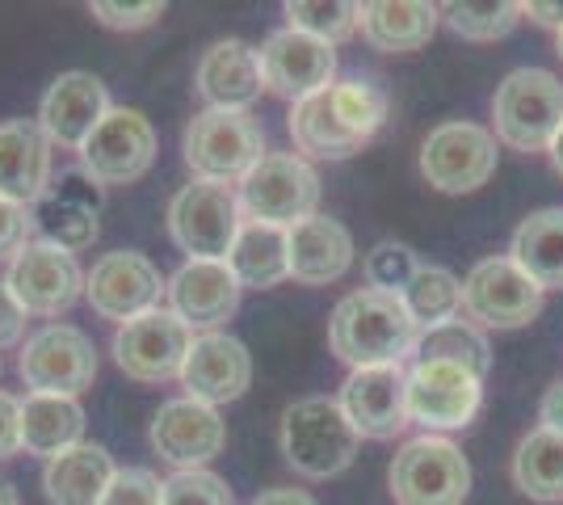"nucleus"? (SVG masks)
Instances as JSON below:
<instances>
[{"label":"nucleus","mask_w":563,"mask_h":505,"mask_svg":"<svg viewBox=\"0 0 563 505\" xmlns=\"http://www.w3.org/2000/svg\"><path fill=\"white\" fill-rule=\"evenodd\" d=\"M0 505H22V497H18L13 481H4V476H0Z\"/></svg>","instance_id":"nucleus-47"},{"label":"nucleus","mask_w":563,"mask_h":505,"mask_svg":"<svg viewBox=\"0 0 563 505\" xmlns=\"http://www.w3.org/2000/svg\"><path fill=\"white\" fill-rule=\"evenodd\" d=\"M421 257L408 249V244L399 241H378L371 253H366V287L371 290H383V295H404V287L412 283V274L421 270Z\"/></svg>","instance_id":"nucleus-37"},{"label":"nucleus","mask_w":563,"mask_h":505,"mask_svg":"<svg viewBox=\"0 0 563 505\" xmlns=\"http://www.w3.org/2000/svg\"><path fill=\"white\" fill-rule=\"evenodd\" d=\"M25 308L18 304V295L0 283V350H13L25 341Z\"/></svg>","instance_id":"nucleus-43"},{"label":"nucleus","mask_w":563,"mask_h":505,"mask_svg":"<svg viewBox=\"0 0 563 505\" xmlns=\"http://www.w3.org/2000/svg\"><path fill=\"white\" fill-rule=\"evenodd\" d=\"M396 505H463L471 497V463L446 433L408 438L387 468Z\"/></svg>","instance_id":"nucleus-7"},{"label":"nucleus","mask_w":563,"mask_h":505,"mask_svg":"<svg viewBox=\"0 0 563 505\" xmlns=\"http://www.w3.org/2000/svg\"><path fill=\"white\" fill-rule=\"evenodd\" d=\"M194 89L207 101V110H249L265 89L257 47H249L240 39L211 43L194 68Z\"/></svg>","instance_id":"nucleus-24"},{"label":"nucleus","mask_w":563,"mask_h":505,"mask_svg":"<svg viewBox=\"0 0 563 505\" xmlns=\"http://www.w3.org/2000/svg\"><path fill=\"white\" fill-rule=\"evenodd\" d=\"M539 417L547 430L563 433V380L547 387V396H542V405H539Z\"/></svg>","instance_id":"nucleus-44"},{"label":"nucleus","mask_w":563,"mask_h":505,"mask_svg":"<svg viewBox=\"0 0 563 505\" xmlns=\"http://www.w3.org/2000/svg\"><path fill=\"white\" fill-rule=\"evenodd\" d=\"M114 476V455L101 442H80L43 468V493L51 505H101Z\"/></svg>","instance_id":"nucleus-27"},{"label":"nucleus","mask_w":563,"mask_h":505,"mask_svg":"<svg viewBox=\"0 0 563 505\" xmlns=\"http://www.w3.org/2000/svg\"><path fill=\"white\" fill-rule=\"evenodd\" d=\"M85 299L101 320L126 325L161 308V299H168V278L152 257H143L135 249H118L93 262V270L85 274Z\"/></svg>","instance_id":"nucleus-13"},{"label":"nucleus","mask_w":563,"mask_h":505,"mask_svg":"<svg viewBox=\"0 0 563 505\" xmlns=\"http://www.w3.org/2000/svg\"><path fill=\"white\" fill-rule=\"evenodd\" d=\"M22 451V400L0 387V463Z\"/></svg>","instance_id":"nucleus-42"},{"label":"nucleus","mask_w":563,"mask_h":505,"mask_svg":"<svg viewBox=\"0 0 563 505\" xmlns=\"http://www.w3.org/2000/svg\"><path fill=\"white\" fill-rule=\"evenodd\" d=\"M161 497H165V481L152 468H118L101 505H161Z\"/></svg>","instance_id":"nucleus-39"},{"label":"nucleus","mask_w":563,"mask_h":505,"mask_svg":"<svg viewBox=\"0 0 563 505\" xmlns=\"http://www.w3.org/2000/svg\"><path fill=\"white\" fill-rule=\"evenodd\" d=\"M341 409L353 430L375 442H391L408 430V371L404 366H362L341 384Z\"/></svg>","instance_id":"nucleus-20"},{"label":"nucleus","mask_w":563,"mask_h":505,"mask_svg":"<svg viewBox=\"0 0 563 505\" xmlns=\"http://www.w3.org/2000/svg\"><path fill=\"white\" fill-rule=\"evenodd\" d=\"M244 228L235 186L189 182L168 202V237L189 262H228L235 237Z\"/></svg>","instance_id":"nucleus-8"},{"label":"nucleus","mask_w":563,"mask_h":505,"mask_svg":"<svg viewBox=\"0 0 563 505\" xmlns=\"http://www.w3.org/2000/svg\"><path fill=\"white\" fill-rule=\"evenodd\" d=\"M521 18H530V22L547 25V30H563V4H542V0H530V4H521Z\"/></svg>","instance_id":"nucleus-45"},{"label":"nucleus","mask_w":563,"mask_h":505,"mask_svg":"<svg viewBox=\"0 0 563 505\" xmlns=\"http://www.w3.org/2000/svg\"><path fill=\"white\" fill-rule=\"evenodd\" d=\"M514 484L542 505H560L563 502V433L530 430L514 451Z\"/></svg>","instance_id":"nucleus-31"},{"label":"nucleus","mask_w":563,"mask_h":505,"mask_svg":"<svg viewBox=\"0 0 563 505\" xmlns=\"http://www.w3.org/2000/svg\"><path fill=\"white\" fill-rule=\"evenodd\" d=\"M85 442V409L76 396H25L22 400V451L38 459H59Z\"/></svg>","instance_id":"nucleus-28"},{"label":"nucleus","mask_w":563,"mask_h":505,"mask_svg":"<svg viewBox=\"0 0 563 505\" xmlns=\"http://www.w3.org/2000/svg\"><path fill=\"white\" fill-rule=\"evenodd\" d=\"M391 97L371 76H345L332 80L307 101H295L286 114V131L299 147V156L316 161H345L371 144L378 127L387 122Z\"/></svg>","instance_id":"nucleus-1"},{"label":"nucleus","mask_w":563,"mask_h":505,"mask_svg":"<svg viewBox=\"0 0 563 505\" xmlns=\"http://www.w3.org/2000/svg\"><path fill=\"white\" fill-rule=\"evenodd\" d=\"M442 22L467 39V43H496L505 34H514V25L521 22V4L509 0H488V4H446Z\"/></svg>","instance_id":"nucleus-36"},{"label":"nucleus","mask_w":563,"mask_h":505,"mask_svg":"<svg viewBox=\"0 0 563 505\" xmlns=\"http://www.w3.org/2000/svg\"><path fill=\"white\" fill-rule=\"evenodd\" d=\"M189 345H194V333L186 325L168 308H156V312L118 325L114 362L135 384H168V380H181Z\"/></svg>","instance_id":"nucleus-16"},{"label":"nucleus","mask_w":563,"mask_h":505,"mask_svg":"<svg viewBox=\"0 0 563 505\" xmlns=\"http://www.w3.org/2000/svg\"><path fill=\"white\" fill-rule=\"evenodd\" d=\"M442 25V4L429 0H371L362 4V39L383 55H412L429 47L433 30Z\"/></svg>","instance_id":"nucleus-26"},{"label":"nucleus","mask_w":563,"mask_h":505,"mask_svg":"<svg viewBox=\"0 0 563 505\" xmlns=\"http://www.w3.org/2000/svg\"><path fill=\"white\" fill-rule=\"evenodd\" d=\"M51 190V140L30 119L0 122V198L34 207Z\"/></svg>","instance_id":"nucleus-25"},{"label":"nucleus","mask_w":563,"mask_h":505,"mask_svg":"<svg viewBox=\"0 0 563 505\" xmlns=\"http://www.w3.org/2000/svg\"><path fill=\"white\" fill-rule=\"evenodd\" d=\"M152 447L177 472H198L211 459L223 455V447H228V421L211 405L177 396V400H165L156 409V417H152Z\"/></svg>","instance_id":"nucleus-18"},{"label":"nucleus","mask_w":563,"mask_h":505,"mask_svg":"<svg viewBox=\"0 0 563 505\" xmlns=\"http://www.w3.org/2000/svg\"><path fill=\"white\" fill-rule=\"evenodd\" d=\"M353 237L341 219L311 216L295 228H286V262L290 278L303 287H329L353 270Z\"/></svg>","instance_id":"nucleus-23"},{"label":"nucleus","mask_w":563,"mask_h":505,"mask_svg":"<svg viewBox=\"0 0 563 505\" xmlns=\"http://www.w3.org/2000/svg\"><path fill=\"white\" fill-rule=\"evenodd\" d=\"M484 405V380L454 362L408 366V421L424 433L467 430Z\"/></svg>","instance_id":"nucleus-14"},{"label":"nucleus","mask_w":563,"mask_h":505,"mask_svg":"<svg viewBox=\"0 0 563 505\" xmlns=\"http://www.w3.org/2000/svg\"><path fill=\"white\" fill-rule=\"evenodd\" d=\"M563 127V80L547 68H517L493 94V135L514 152H551Z\"/></svg>","instance_id":"nucleus-4"},{"label":"nucleus","mask_w":563,"mask_h":505,"mask_svg":"<svg viewBox=\"0 0 563 505\" xmlns=\"http://www.w3.org/2000/svg\"><path fill=\"white\" fill-rule=\"evenodd\" d=\"M547 156H551V165H555V173L563 177V127H560V135H555V144H551V152H547Z\"/></svg>","instance_id":"nucleus-48"},{"label":"nucleus","mask_w":563,"mask_h":505,"mask_svg":"<svg viewBox=\"0 0 563 505\" xmlns=\"http://www.w3.org/2000/svg\"><path fill=\"white\" fill-rule=\"evenodd\" d=\"M18 375L34 396H80L97 380L93 337L76 325H43L22 341Z\"/></svg>","instance_id":"nucleus-9"},{"label":"nucleus","mask_w":563,"mask_h":505,"mask_svg":"<svg viewBox=\"0 0 563 505\" xmlns=\"http://www.w3.org/2000/svg\"><path fill=\"white\" fill-rule=\"evenodd\" d=\"M34 232H38V216L22 202L0 198V262H13L34 241Z\"/></svg>","instance_id":"nucleus-41"},{"label":"nucleus","mask_w":563,"mask_h":505,"mask_svg":"<svg viewBox=\"0 0 563 505\" xmlns=\"http://www.w3.org/2000/svg\"><path fill=\"white\" fill-rule=\"evenodd\" d=\"M417 362H454V366H467L471 375H488V366H493V345H488V337L479 325H471V320H446V325H438V329H424L421 341H417Z\"/></svg>","instance_id":"nucleus-33"},{"label":"nucleus","mask_w":563,"mask_h":505,"mask_svg":"<svg viewBox=\"0 0 563 505\" xmlns=\"http://www.w3.org/2000/svg\"><path fill=\"white\" fill-rule=\"evenodd\" d=\"M542 295L547 290L514 257H484L463 278V312L479 329L509 333V329H526L542 312Z\"/></svg>","instance_id":"nucleus-10"},{"label":"nucleus","mask_w":563,"mask_h":505,"mask_svg":"<svg viewBox=\"0 0 563 505\" xmlns=\"http://www.w3.org/2000/svg\"><path fill=\"white\" fill-rule=\"evenodd\" d=\"M399 299L424 333V329H438V325L463 316V278L450 274L446 265H421Z\"/></svg>","instance_id":"nucleus-32"},{"label":"nucleus","mask_w":563,"mask_h":505,"mask_svg":"<svg viewBox=\"0 0 563 505\" xmlns=\"http://www.w3.org/2000/svg\"><path fill=\"white\" fill-rule=\"evenodd\" d=\"M421 325L408 316L399 295L383 290H350L329 320V350L350 371L362 366H404V359L417 354Z\"/></svg>","instance_id":"nucleus-2"},{"label":"nucleus","mask_w":563,"mask_h":505,"mask_svg":"<svg viewBox=\"0 0 563 505\" xmlns=\"http://www.w3.org/2000/svg\"><path fill=\"white\" fill-rule=\"evenodd\" d=\"M97 22L106 30H147L165 18V4L161 0H143V4H114V0H93L89 4Z\"/></svg>","instance_id":"nucleus-40"},{"label":"nucleus","mask_w":563,"mask_h":505,"mask_svg":"<svg viewBox=\"0 0 563 505\" xmlns=\"http://www.w3.org/2000/svg\"><path fill=\"white\" fill-rule=\"evenodd\" d=\"M228 265L240 278L244 290H269L290 278V262H286V228H269V223H244L235 237Z\"/></svg>","instance_id":"nucleus-30"},{"label":"nucleus","mask_w":563,"mask_h":505,"mask_svg":"<svg viewBox=\"0 0 563 505\" xmlns=\"http://www.w3.org/2000/svg\"><path fill=\"white\" fill-rule=\"evenodd\" d=\"M156 147L161 140L152 119L131 106H114L76 156H80V173L93 186H131L156 165Z\"/></svg>","instance_id":"nucleus-11"},{"label":"nucleus","mask_w":563,"mask_h":505,"mask_svg":"<svg viewBox=\"0 0 563 505\" xmlns=\"http://www.w3.org/2000/svg\"><path fill=\"white\" fill-rule=\"evenodd\" d=\"M253 505H320V502L311 493H303V488H265Z\"/></svg>","instance_id":"nucleus-46"},{"label":"nucleus","mask_w":563,"mask_h":505,"mask_svg":"<svg viewBox=\"0 0 563 505\" xmlns=\"http://www.w3.org/2000/svg\"><path fill=\"white\" fill-rule=\"evenodd\" d=\"M240 278L228 262H186L168 278V312L189 333H223V325L240 312Z\"/></svg>","instance_id":"nucleus-21"},{"label":"nucleus","mask_w":563,"mask_h":505,"mask_svg":"<svg viewBox=\"0 0 563 505\" xmlns=\"http://www.w3.org/2000/svg\"><path fill=\"white\" fill-rule=\"evenodd\" d=\"M282 13H286L290 30L311 34V39H320L329 47L353 39L357 22H362V4H350V0H286Z\"/></svg>","instance_id":"nucleus-35"},{"label":"nucleus","mask_w":563,"mask_h":505,"mask_svg":"<svg viewBox=\"0 0 563 505\" xmlns=\"http://www.w3.org/2000/svg\"><path fill=\"white\" fill-rule=\"evenodd\" d=\"M555 55L563 59V30H560V39H555Z\"/></svg>","instance_id":"nucleus-49"},{"label":"nucleus","mask_w":563,"mask_h":505,"mask_svg":"<svg viewBox=\"0 0 563 505\" xmlns=\"http://www.w3.org/2000/svg\"><path fill=\"white\" fill-rule=\"evenodd\" d=\"M496 135L467 119L433 127L421 144V177L442 194H471L496 173Z\"/></svg>","instance_id":"nucleus-12"},{"label":"nucleus","mask_w":563,"mask_h":505,"mask_svg":"<svg viewBox=\"0 0 563 505\" xmlns=\"http://www.w3.org/2000/svg\"><path fill=\"white\" fill-rule=\"evenodd\" d=\"M4 287L18 295V304L30 316H64L85 295V270L76 262V253L34 237L9 262Z\"/></svg>","instance_id":"nucleus-15"},{"label":"nucleus","mask_w":563,"mask_h":505,"mask_svg":"<svg viewBox=\"0 0 563 505\" xmlns=\"http://www.w3.org/2000/svg\"><path fill=\"white\" fill-rule=\"evenodd\" d=\"M244 223L295 228L320 207V173L299 152H265L235 186Z\"/></svg>","instance_id":"nucleus-6"},{"label":"nucleus","mask_w":563,"mask_h":505,"mask_svg":"<svg viewBox=\"0 0 563 505\" xmlns=\"http://www.w3.org/2000/svg\"><path fill=\"white\" fill-rule=\"evenodd\" d=\"M509 257L542 290H563V207H542L521 219L509 241Z\"/></svg>","instance_id":"nucleus-29"},{"label":"nucleus","mask_w":563,"mask_h":505,"mask_svg":"<svg viewBox=\"0 0 563 505\" xmlns=\"http://www.w3.org/2000/svg\"><path fill=\"white\" fill-rule=\"evenodd\" d=\"M161 505H235V493L223 476L198 468V472H173L165 481Z\"/></svg>","instance_id":"nucleus-38"},{"label":"nucleus","mask_w":563,"mask_h":505,"mask_svg":"<svg viewBox=\"0 0 563 505\" xmlns=\"http://www.w3.org/2000/svg\"><path fill=\"white\" fill-rule=\"evenodd\" d=\"M253 384V354L232 333H198L181 366V387L189 400L202 405H232Z\"/></svg>","instance_id":"nucleus-22"},{"label":"nucleus","mask_w":563,"mask_h":505,"mask_svg":"<svg viewBox=\"0 0 563 505\" xmlns=\"http://www.w3.org/2000/svg\"><path fill=\"white\" fill-rule=\"evenodd\" d=\"M265 127L253 110H202L181 135V156L194 182L240 186V177L265 156Z\"/></svg>","instance_id":"nucleus-5"},{"label":"nucleus","mask_w":563,"mask_h":505,"mask_svg":"<svg viewBox=\"0 0 563 505\" xmlns=\"http://www.w3.org/2000/svg\"><path fill=\"white\" fill-rule=\"evenodd\" d=\"M282 459L303 481H332L357 459L362 433L353 430L341 400L332 396H303L282 413L278 426Z\"/></svg>","instance_id":"nucleus-3"},{"label":"nucleus","mask_w":563,"mask_h":505,"mask_svg":"<svg viewBox=\"0 0 563 505\" xmlns=\"http://www.w3.org/2000/svg\"><path fill=\"white\" fill-rule=\"evenodd\" d=\"M261 80L274 97H286L290 106L307 101L336 80V51L311 34H299L290 25L274 30L257 51Z\"/></svg>","instance_id":"nucleus-17"},{"label":"nucleus","mask_w":563,"mask_h":505,"mask_svg":"<svg viewBox=\"0 0 563 505\" xmlns=\"http://www.w3.org/2000/svg\"><path fill=\"white\" fill-rule=\"evenodd\" d=\"M43 216H38V232L43 241L59 244L68 253H80L97 241V207L89 194L71 190V177L59 186V194H47L43 198Z\"/></svg>","instance_id":"nucleus-34"},{"label":"nucleus","mask_w":563,"mask_h":505,"mask_svg":"<svg viewBox=\"0 0 563 505\" xmlns=\"http://www.w3.org/2000/svg\"><path fill=\"white\" fill-rule=\"evenodd\" d=\"M110 110H114V101H110V89L101 76L59 73L38 101V127L51 140V147L80 152Z\"/></svg>","instance_id":"nucleus-19"}]
</instances>
